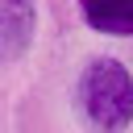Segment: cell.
Segmentation results:
<instances>
[{
  "label": "cell",
  "mask_w": 133,
  "mask_h": 133,
  "mask_svg": "<svg viewBox=\"0 0 133 133\" xmlns=\"http://www.w3.org/2000/svg\"><path fill=\"white\" fill-rule=\"evenodd\" d=\"M83 116L100 133H121L133 121V79L116 58H96L79 79Z\"/></svg>",
  "instance_id": "6da1fadb"
},
{
  "label": "cell",
  "mask_w": 133,
  "mask_h": 133,
  "mask_svg": "<svg viewBox=\"0 0 133 133\" xmlns=\"http://www.w3.org/2000/svg\"><path fill=\"white\" fill-rule=\"evenodd\" d=\"M33 37V0H0V58L25 54Z\"/></svg>",
  "instance_id": "7a4b0ae2"
},
{
  "label": "cell",
  "mask_w": 133,
  "mask_h": 133,
  "mask_svg": "<svg viewBox=\"0 0 133 133\" xmlns=\"http://www.w3.org/2000/svg\"><path fill=\"white\" fill-rule=\"evenodd\" d=\"M83 21L100 33H116L129 37L133 33V0H79Z\"/></svg>",
  "instance_id": "3957f363"
}]
</instances>
